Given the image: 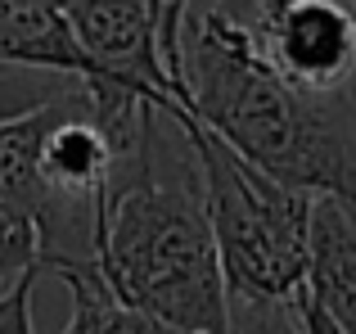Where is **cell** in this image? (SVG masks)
Instances as JSON below:
<instances>
[{
  "instance_id": "6da1fadb",
  "label": "cell",
  "mask_w": 356,
  "mask_h": 334,
  "mask_svg": "<svg viewBox=\"0 0 356 334\" xmlns=\"http://www.w3.org/2000/svg\"><path fill=\"white\" fill-rule=\"evenodd\" d=\"M185 113L261 176L356 208V100L312 95L266 68L235 5H181Z\"/></svg>"
},
{
  "instance_id": "7a4b0ae2",
  "label": "cell",
  "mask_w": 356,
  "mask_h": 334,
  "mask_svg": "<svg viewBox=\"0 0 356 334\" xmlns=\"http://www.w3.org/2000/svg\"><path fill=\"white\" fill-rule=\"evenodd\" d=\"M95 271L127 308L176 334H226V280L203 176L172 113L145 109L140 141L108 176L95 212Z\"/></svg>"
},
{
  "instance_id": "3957f363",
  "label": "cell",
  "mask_w": 356,
  "mask_h": 334,
  "mask_svg": "<svg viewBox=\"0 0 356 334\" xmlns=\"http://www.w3.org/2000/svg\"><path fill=\"white\" fill-rule=\"evenodd\" d=\"M203 176V203L230 303H293L307 289L312 194L261 176L235 150L203 132L190 113H172Z\"/></svg>"
},
{
  "instance_id": "277c9868",
  "label": "cell",
  "mask_w": 356,
  "mask_h": 334,
  "mask_svg": "<svg viewBox=\"0 0 356 334\" xmlns=\"http://www.w3.org/2000/svg\"><path fill=\"white\" fill-rule=\"evenodd\" d=\"M252 50L312 95H343L356 72V5L343 0H252L235 5Z\"/></svg>"
},
{
  "instance_id": "5b68a950",
  "label": "cell",
  "mask_w": 356,
  "mask_h": 334,
  "mask_svg": "<svg viewBox=\"0 0 356 334\" xmlns=\"http://www.w3.org/2000/svg\"><path fill=\"white\" fill-rule=\"evenodd\" d=\"M59 9L90 63L86 81H108L163 113H185V86L163 59V0H72Z\"/></svg>"
},
{
  "instance_id": "8992f818",
  "label": "cell",
  "mask_w": 356,
  "mask_h": 334,
  "mask_svg": "<svg viewBox=\"0 0 356 334\" xmlns=\"http://www.w3.org/2000/svg\"><path fill=\"white\" fill-rule=\"evenodd\" d=\"M307 294L339 334H356V208L339 199L312 203Z\"/></svg>"
},
{
  "instance_id": "52a82bcc",
  "label": "cell",
  "mask_w": 356,
  "mask_h": 334,
  "mask_svg": "<svg viewBox=\"0 0 356 334\" xmlns=\"http://www.w3.org/2000/svg\"><path fill=\"white\" fill-rule=\"evenodd\" d=\"M0 63L9 68H36L59 77H90V63L72 36L59 5L41 0H0Z\"/></svg>"
},
{
  "instance_id": "ba28073f",
  "label": "cell",
  "mask_w": 356,
  "mask_h": 334,
  "mask_svg": "<svg viewBox=\"0 0 356 334\" xmlns=\"http://www.w3.org/2000/svg\"><path fill=\"white\" fill-rule=\"evenodd\" d=\"M54 276L63 280V289L72 299V317L59 334H176L163 321L127 308L95 267H59Z\"/></svg>"
},
{
  "instance_id": "9c48e42d",
  "label": "cell",
  "mask_w": 356,
  "mask_h": 334,
  "mask_svg": "<svg viewBox=\"0 0 356 334\" xmlns=\"http://www.w3.org/2000/svg\"><path fill=\"white\" fill-rule=\"evenodd\" d=\"M77 90H81L77 77H59V72H36V68H9V63H0V122L41 113V109L77 95Z\"/></svg>"
},
{
  "instance_id": "30bf717a",
  "label": "cell",
  "mask_w": 356,
  "mask_h": 334,
  "mask_svg": "<svg viewBox=\"0 0 356 334\" xmlns=\"http://www.w3.org/2000/svg\"><path fill=\"white\" fill-rule=\"evenodd\" d=\"M41 276V235L27 212L0 203V294H9L18 280Z\"/></svg>"
},
{
  "instance_id": "8fae6325",
  "label": "cell",
  "mask_w": 356,
  "mask_h": 334,
  "mask_svg": "<svg viewBox=\"0 0 356 334\" xmlns=\"http://www.w3.org/2000/svg\"><path fill=\"white\" fill-rule=\"evenodd\" d=\"M226 334H302L293 303H230Z\"/></svg>"
},
{
  "instance_id": "7c38bea8",
  "label": "cell",
  "mask_w": 356,
  "mask_h": 334,
  "mask_svg": "<svg viewBox=\"0 0 356 334\" xmlns=\"http://www.w3.org/2000/svg\"><path fill=\"white\" fill-rule=\"evenodd\" d=\"M41 276L18 280L9 294H0V334H32V289Z\"/></svg>"
},
{
  "instance_id": "4fadbf2b",
  "label": "cell",
  "mask_w": 356,
  "mask_h": 334,
  "mask_svg": "<svg viewBox=\"0 0 356 334\" xmlns=\"http://www.w3.org/2000/svg\"><path fill=\"white\" fill-rule=\"evenodd\" d=\"M293 317H298V326H302V334H339V330L330 326V317L312 303V294H307V289L293 294Z\"/></svg>"
}]
</instances>
